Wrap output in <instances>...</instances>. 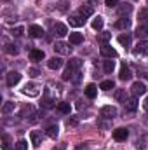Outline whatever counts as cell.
I'll return each mask as SVG.
<instances>
[{"label":"cell","instance_id":"ffe728a7","mask_svg":"<svg viewBox=\"0 0 148 150\" xmlns=\"http://www.w3.org/2000/svg\"><path fill=\"white\" fill-rule=\"evenodd\" d=\"M23 94H32V96H37L38 91H37V86L35 84H26L25 89H23Z\"/></svg>","mask_w":148,"mask_h":150},{"label":"cell","instance_id":"ab89813d","mask_svg":"<svg viewBox=\"0 0 148 150\" xmlns=\"http://www.w3.org/2000/svg\"><path fill=\"white\" fill-rule=\"evenodd\" d=\"M28 74H30V77H38V75H40V70H38V68H30Z\"/></svg>","mask_w":148,"mask_h":150},{"label":"cell","instance_id":"52a82bcc","mask_svg":"<svg viewBox=\"0 0 148 150\" xmlns=\"http://www.w3.org/2000/svg\"><path fill=\"white\" fill-rule=\"evenodd\" d=\"M101 117H105V119H113V117H117V108L111 107V105L103 107V108H101Z\"/></svg>","mask_w":148,"mask_h":150},{"label":"cell","instance_id":"7402d4cb","mask_svg":"<svg viewBox=\"0 0 148 150\" xmlns=\"http://www.w3.org/2000/svg\"><path fill=\"white\" fill-rule=\"evenodd\" d=\"M82 42H84V35H82V33H70V44L78 45V44H82Z\"/></svg>","mask_w":148,"mask_h":150},{"label":"cell","instance_id":"d6986e66","mask_svg":"<svg viewBox=\"0 0 148 150\" xmlns=\"http://www.w3.org/2000/svg\"><path fill=\"white\" fill-rule=\"evenodd\" d=\"M134 35H136L138 38H145V37L148 35V26H147V25H140V26L136 28Z\"/></svg>","mask_w":148,"mask_h":150},{"label":"cell","instance_id":"2e32d148","mask_svg":"<svg viewBox=\"0 0 148 150\" xmlns=\"http://www.w3.org/2000/svg\"><path fill=\"white\" fill-rule=\"evenodd\" d=\"M118 44L124 45L125 49H129V47H131V33H122V35H118Z\"/></svg>","mask_w":148,"mask_h":150},{"label":"cell","instance_id":"7bdbcfd3","mask_svg":"<svg viewBox=\"0 0 148 150\" xmlns=\"http://www.w3.org/2000/svg\"><path fill=\"white\" fill-rule=\"evenodd\" d=\"M26 113H32V107H25V108H23V112H21V115L25 117Z\"/></svg>","mask_w":148,"mask_h":150},{"label":"cell","instance_id":"4316f807","mask_svg":"<svg viewBox=\"0 0 148 150\" xmlns=\"http://www.w3.org/2000/svg\"><path fill=\"white\" fill-rule=\"evenodd\" d=\"M68 67L73 68V70H78V68L82 67V59H80V58H72V59L68 61Z\"/></svg>","mask_w":148,"mask_h":150},{"label":"cell","instance_id":"8992f818","mask_svg":"<svg viewBox=\"0 0 148 150\" xmlns=\"http://www.w3.org/2000/svg\"><path fill=\"white\" fill-rule=\"evenodd\" d=\"M19 80H21V74L19 72H9L7 74V86L9 87H14Z\"/></svg>","mask_w":148,"mask_h":150},{"label":"cell","instance_id":"74e56055","mask_svg":"<svg viewBox=\"0 0 148 150\" xmlns=\"http://www.w3.org/2000/svg\"><path fill=\"white\" fill-rule=\"evenodd\" d=\"M2 140H4L2 149H4V150H12V149H11V143H9V136H7V134H4V136H2Z\"/></svg>","mask_w":148,"mask_h":150},{"label":"cell","instance_id":"ba28073f","mask_svg":"<svg viewBox=\"0 0 148 150\" xmlns=\"http://www.w3.org/2000/svg\"><path fill=\"white\" fill-rule=\"evenodd\" d=\"M52 32H54L58 37H65V35H68V28H66L63 23H56V25H52Z\"/></svg>","mask_w":148,"mask_h":150},{"label":"cell","instance_id":"83f0119b","mask_svg":"<svg viewBox=\"0 0 148 150\" xmlns=\"http://www.w3.org/2000/svg\"><path fill=\"white\" fill-rule=\"evenodd\" d=\"M14 101H5L4 103V107H2V113H11V112H14Z\"/></svg>","mask_w":148,"mask_h":150},{"label":"cell","instance_id":"5b68a950","mask_svg":"<svg viewBox=\"0 0 148 150\" xmlns=\"http://www.w3.org/2000/svg\"><path fill=\"white\" fill-rule=\"evenodd\" d=\"M99 52H101V56H105V58H117V51L108 45V44H103L101 45V49H99Z\"/></svg>","mask_w":148,"mask_h":150},{"label":"cell","instance_id":"f1b7e54d","mask_svg":"<svg viewBox=\"0 0 148 150\" xmlns=\"http://www.w3.org/2000/svg\"><path fill=\"white\" fill-rule=\"evenodd\" d=\"M77 72V70H73V68H70V67H66V70L63 72V80H72L73 79V74Z\"/></svg>","mask_w":148,"mask_h":150},{"label":"cell","instance_id":"603a6c76","mask_svg":"<svg viewBox=\"0 0 148 150\" xmlns=\"http://www.w3.org/2000/svg\"><path fill=\"white\" fill-rule=\"evenodd\" d=\"M58 112H61V113H70V112H72V107H70V103H66V101H61V103H58Z\"/></svg>","mask_w":148,"mask_h":150},{"label":"cell","instance_id":"f6af8a7d","mask_svg":"<svg viewBox=\"0 0 148 150\" xmlns=\"http://www.w3.org/2000/svg\"><path fill=\"white\" fill-rule=\"evenodd\" d=\"M143 108H145V110H148V96L145 98V103H143Z\"/></svg>","mask_w":148,"mask_h":150},{"label":"cell","instance_id":"60d3db41","mask_svg":"<svg viewBox=\"0 0 148 150\" xmlns=\"http://www.w3.org/2000/svg\"><path fill=\"white\" fill-rule=\"evenodd\" d=\"M77 124H78L77 119H68V120H66V126H68V127H75Z\"/></svg>","mask_w":148,"mask_h":150},{"label":"cell","instance_id":"5bb4252c","mask_svg":"<svg viewBox=\"0 0 148 150\" xmlns=\"http://www.w3.org/2000/svg\"><path fill=\"white\" fill-rule=\"evenodd\" d=\"M124 105H125V110H127V112H134V110L138 108V100H136V96L127 98V101H125Z\"/></svg>","mask_w":148,"mask_h":150},{"label":"cell","instance_id":"3957f363","mask_svg":"<svg viewBox=\"0 0 148 150\" xmlns=\"http://www.w3.org/2000/svg\"><path fill=\"white\" fill-rule=\"evenodd\" d=\"M132 52H134V56H145V54H148V40L138 42V45H136V49Z\"/></svg>","mask_w":148,"mask_h":150},{"label":"cell","instance_id":"277c9868","mask_svg":"<svg viewBox=\"0 0 148 150\" xmlns=\"http://www.w3.org/2000/svg\"><path fill=\"white\" fill-rule=\"evenodd\" d=\"M127 136H129V131H127L125 127H117V129L113 131V138H115L117 142H125Z\"/></svg>","mask_w":148,"mask_h":150},{"label":"cell","instance_id":"8d00e7d4","mask_svg":"<svg viewBox=\"0 0 148 150\" xmlns=\"http://www.w3.org/2000/svg\"><path fill=\"white\" fill-rule=\"evenodd\" d=\"M110 33H106V32H103V33H101V35H99V37H98V40H99V42H101V44H106V42H108V40H110Z\"/></svg>","mask_w":148,"mask_h":150},{"label":"cell","instance_id":"9a60e30c","mask_svg":"<svg viewBox=\"0 0 148 150\" xmlns=\"http://www.w3.org/2000/svg\"><path fill=\"white\" fill-rule=\"evenodd\" d=\"M92 14H94V9H92V5L85 4V5H82V7H80V16H82V18H91Z\"/></svg>","mask_w":148,"mask_h":150},{"label":"cell","instance_id":"9c48e42d","mask_svg":"<svg viewBox=\"0 0 148 150\" xmlns=\"http://www.w3.org/2000/svg\"><path fill=\"white\" fill-rule=\"evenodd\" d=\"M28 33H30V37H33V38H40L44 35V30H42V26H38V25H32V26L28 28Z\"/></svg>","mask_w":148,"mask_h":150},{"label":"cell","instance_id":"4fadbf2b","mask_svg":"<svg viewBox=\"0 0 148 150\" xmlns=\"http://www.w3.org/2000/svg\"><path fill=\"white\" fill-rule=\"evenodd\" d=\"M129 26H131V19H127V18H120L115 21V28H118V30H127Z\"/></svg>","mask_w":148,"mask_h":150},{"label":"cell","instance_id":"d590c367","mask_svg":"<svg viewBox=\"0 0 148 150\" xmlns=\"http://www.w3.org/2000/svg\"><path fill=\"white\" fill-rule=\"evenodd\" d=\"M16 150H28V143H26L25 140H19V142L16 143Z\"/></svg>","mask_w":148,"mask_h":150},{"label":"cell","instance_id":"f546056e","mask_svg":"<svg viewBox=\"0 0 148 150\" xmlns=\"http://www.w3.org/2000/svg\"><path fill=\"white\" fill-rule=\"evenodd\" d=\"M103 68H105V72H106V74H111V72H113V68H115V61H111V58H108V61H105Z\"/></svg>","mask_w":148,"mask_h":150},{"label":"cell","instance_id":"44dd1931","mask_svg":"<svg viewBox=\"0 0 148 150\" xmlns=\"http://www.w3.org/2000/svg\"><path fill=\"white\" fill-rule=\"evenodd\" d=\"M82 25H84V18H82V16H72V18H70V26L80 28Z\"/></svg>","mask_w":148,"mask_h":150},{"label":"cell","instance_id":"30bf717a","mask_svg":"<svg viewBox=\"0 0 148 150\" xmlns=\"http://www.w3.org/2000/svg\"><path fill=\"white\" fill-rule=\"evenodd\" d=\"M47 67H49L51 70H59V68L63 67V59H61V58H56V56H54V58H51V59L47 61Z\"/></svg>","mask_w":148,"mask_h":150},{"label":"cell","instance_id":"e0dca14e","mask_svg":"<svg viewBox=\"0 0 148 150\" xmlns=\"http://www.w3.org/2000/svg\"><path fill=\"white\" fill-rule=\"evenodd\" d=\"M30 59L32 61H42L44 59V51H40V49H30Z\"/></svg>","mask_w":148,"mask_h":150},{"label":"cell","instance_id":"b9f144b4","mask_svg":"<svg viewBox=\"0 0 148 150\" xmlns=\"http://www.w3.org/2000/svg\"><path fill=\"white\" fill-rule=\"evenodd\" d=\"M105 4H106L108 7H117V5H118V0H105Z\"/></svg>","mask_w":148,"mask_h":150},{"label":"cell","instance_id":"cb8c5ba5","mask_svg":"<svg viewBox=\"0 0 148 150\" xmlns=\"http://www.w3.org/2000/svg\"><path fill=\"white\" fill-rule=\"evenodd\" d=\"M103 25H105V21H103V18H101V16L94 18V19H92V23H91V26H92L94 30H101V28H103Z\"/></svg>","mask_w":148,"mask_h":150},{"label":"cell","instance_id":"1f68e13d","mask_svg":"<svg viewBox=\"0 0 148 150\" xmlns=\"http://www.w3.org/2000/svg\"><path fill=\"white\" fill-rule=\"evenodd\" d=\"M132 11V7L129 4H122V7H118V14H129Z\"/></svg>","mask_w":148,"mask_h":150},{"label":"cell","instance_id":"7c38bea8","mask_svg":"<svg viewBox=\"0 0 148 150\" xmlns=\"http://www.w3.org/2000/svg\"><path fill=\"white\" fill-rule=\"evenodd\" d=\"M131 77H132V74H131L129 67H127L125 63H122V67H120V74H118V79H120V80H129Z\"/></svg>","mask_w":148,"mask_h":150},{"label":"cell","instance_id":"6da1fadb","mask_svg":"<svg viewBox=\"0 0 148 150\" xmlns=\"http://www.w3.org/2000/svg\"><path fill=\"white\" fill-rule=\"evenodd\" d=\"M54 52H58V54H61V56H66V54H70L72 52V47H70V44H66V42H63V40H58L56 44H54Z\"/></svg>","mask_w":148,"mask_h":150},{"label":"cell","instance_id":"f35d334b","mask_svg":"<svg viewBox=\"0 0 148 150\" xmlns=\"http://www.w3.org/2000/svg\"><path fill=\"white\" fill-rule=\"evenodd\" d=\"M23 32H25V28H23V26H18V28H14V30H12V33H14L16 37H21V35H23Z\"/></svg>","mask_w":148,"mask_h":150},{"label":"cell","instance_id":"d4e9b609","mask_svg":"<svg viewBox=\"0 0 148 150\" xmlns=\"http://www.w3.org/2000/svg\"><path fill=\"white\" fill-rule=\"evenodd\" d=\"M115 100H118V101L125 103V101H127V94H125V89H117V91H115Z\"/></svg>","mask_w":148,"mask_h":150},{"label":"cell","instance_id":"7a4b0ae2","mask_svg":"<svg viewBox=\"0 0 148 150\" xmlns=\"http://www.w3.org/2000/svg\"><path fill=\"white\" fill-rule=\"evenodd\" d=\"M131 91H132V96H143V94H147V86L143 84V82H134L132 84V87H131Z\"/></svg>","mask_w":148,"mask_h":150},{"label":"cell","instance_id":"4dcf8cb0","mask_svg":"<svg viewBox=\"0 0 148 150\" xmlns=\"http://www.w3.org/2000/svg\"><path fill=\"white\" fill-rule=\"evenodd\" d=\"M99 87H101L103 91H110V89H113V87H115V84H113V80H103Z\"/></svg>","mask_w":148,"mask_h":150},{"label":"cell","instance_id":"d6a6232c","mask_svg":"<svg viewBox=\"0 0 148 150\" xmlns=\"http://www.w3.org/2000/svg\"><path fill=\"white\" fill-rule=\"evenodd\" d=\"M138 18H140V21H141V23H147V21H148V9H141V11H140V14H138Z\"/></svg>","mask_w":148,"mask_h":150},{"label":"cell","instance_id":"484cf974","mask_svg":"<svg viewBox=\"0 0 148 150\" xmlns=\"http://www.w3.org/2000/svg\"><path fill=\"white\" fill-rule=\"evenodd\" d=\"M58 134H59V127L58 126H51V127H47V136L49 138H58Z\"/></svg>","mask_w":148,"mask_h":150},{"label":"cell","instance_id":"ac0fdd59","mask_svg":"<svg viewBox=\"0 0 148 150\" xmlns=\"http://www.w3.org/2000/svg\"><path fill=\"white\" fill-rule=\"evenodd\" d=\"M30 138H32V145H33V147H40V143H42V136H40L38 131H32V133H30Z\"/></svg>","mask_w":148,"mask_h":150},{"label":"cell","instance_id":"e575fe53","mask_svg":"<svg viewBox=\"0 0 148 150\" xmlns=\"http://www.w3.org/2000/svg\"><path fill=\"white\" fill-rule=\"evenodd\" d=\"M5 51H7L9 54H14V56H16V54H18V45H14V44H7V49H5Z\"/></svg>","mask_w":148,"mask_h":150},{"label":"cell","instance_id":"8fae6325","mask_svg":"<svg viewBox=\"0 0 148 150\" xmlns=\"http://www.w3.org/2000/svg\"><path fill=\"white\" fill-rule=\"evenodd\" d=\"M84 93H85V96H87L89 100H94L96 94H98V87H96L94 84H87L85 89H84Z\"/></svg>","mask_w":148,"mask_h":150},{"label":"cell","instance_id":"836d02e7","mask_svg":"<svg viewBox=\"0 0 148 150\" xmlns=\"http://www.w3.org/2000/svg\"><path fill=\"white\" fill-rule=\"evenodd\" d=\"M54 103H56V101H54L52 98H45V100L42 101V107H44V108H52Z\"/></svg>","mask_w":148,"mask_h":150},{"label":"cell","instance_id":"ee69618b","mask_svg":"<svg viewBox=\"0 0 148 150\" xmlns=\"http://www.w3.org/2000/svg\"><path fill=\"white\" fill-rule=\"evenodd\" d=\"M136 149H138V150H145V145H143V142H140V140H138V142H136Z\"/></svg>","mask_w":148,"mask_h":150}]
</instances>
